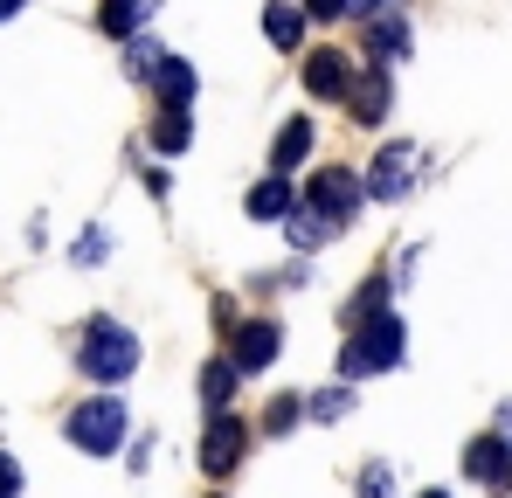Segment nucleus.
I'll return each instance as SVG.
<instances>
[{"mask_svg":"<svg viewBox=\"0 0 512 498\" xmlns=\"http://www.w3.org/2000/svg\"><path fill=\"white\" fill-rule=\"evenodd\" d=\"M402 353H409V339H402V319H395V312L353 319V339L340 346V374H346V381H360V374H388V367H402Z\"/></svg>","mask_w":512,"mask_h":498,"instance_id":"f257e3e1","label":"nucleus"},{"mask_svg":"<svg viewBox=\"0 0 512 498\" xmlns=\"http://www.w3.org/2000/svg\"><path fill=\"white\" fill-rule=\"evenodd\" d=\"M77 367H84L97 388H118V381H132L139 374V332L111 326V319H97L84 332V346H77Z\"/></svg>","mask_w":512,"mask_h":498,"instance_id":"f03ea898","label":"nucleus"},{"mask_svg":"<svg viewBox=\"0 0 512 498\" xmlns=\"http://www.w3.org/2000/svg\"><path fill=\"white\" fill-rule=\"evenodd\" d=\"M63 429H70V443H77L84 457H118V443H125L132 422H125V402H118V395H90V402L70 409Z\"/></svg>","mask_w":512,"mask_h":498,"instance_id":"7ed1b4c3","label":"nucleus"},{"mask_svg":"<svg viewBox=\"0 0 512 498\" xmlns=\"http://www.w3.org/2000/svg\"><path fill=\"white\" fill-rule=\"evenodd\" d=\"M360 201H367V187H360L346 166H326V173L312 180V194H305V208H319L333 229H346V222H353V208H360Z\"/></svg>","mask_w":512,"mask_h":498,"instance_id":"20e7f679","label":"nucleus"},{"mask_svg":"<svg viewBox=\"0 0 512 498\" xmlns=\"http://www.w3.org/2000/svg\"><path fill=\"white\" fill-rule=\"evenodd\" d=\"M243 443H250L243 422L215 409V415H208V436H201V471H208V478H229V471L243 464Z\"/></svg>","mask_w":512,"mask_h":498,"instance_id":"39448f33","label":"nucleus"},{"mask_svg":"<svg viewBox=\"0 0 512 498\" xmlns=\"http://www.w3.org/2000/svg\"><path fill=\"white\" fill-rule=\"evenodd\" d=\"M374 201H402L409 187H416V146H381V160H374V173L360 180Z\"/></svg>","mask_w":512,"mask_h":498,"instance_id":"423d86ee","label":"nucleus"},{"mask_svg":"<svg viewBox=\"0 0 512 498\" xmlns=\"http://www.w3.org/2000/svg\"><path fill=\"white\" fill-rule=\"evenodd\" d=\"M277 346H284V332L270 326V319H250V326H236L229 360H236V374H263V367L277 360Z\"/></svg>","mask_w":512,"mask_h":498,"instance_id":"0eeeda50","label":"nucleus"},{"mask_svg":"<svg viewBox=\"0 0 512 498\" xmlns=\"http://www.w3.org/2000/svg\"><path fill=\"white\" fill-rule=\"evenodd\" d=\"M464 471H471L478 485H512V436H478V443L464 450Z\"/></svg>","mask_w":512,"mask_h":498,"instance_id":"6e6552de","label":"nucleus"},{"mask_svg":"<svg viewBox=\"0 0 512 498\" xmlns=\"http://www.w3.org/2000/svg\"><path fill=\"white\" fill-rule=\"evenodd\" d=\"M346 83H353V63H346L340 49H312V63H305V90H312V97H346Z\"/></svg>","mask_w":512,"mask_h":498,"instance_id":"1a4fd4ad","label":"nucleus"},{"mask_svg":"<svg viewBox=\"0 0 512 498\" xmlns=\"http://www.w3.org/2000/svg\"><path fill=\"white\" fill-rule=\"evenodd\" d=\"M291 208H298L291 173H270V180H256V187H250V215H256V222H284Z\"/></svg>","mask_w":512,"mask_h":498,"instance_id":"9d476101","label":"nucleus"},{"mask_svg":"<svg viewBox=\"0 0 512 498\" xmlns=\"http://www.w3.org/2000/svg\"><path fill=\"white\" fill-rule=\"evenodd\" d=\"M346 104H353L360 125H381V118H388V77H381V70L353 77V83H346Z\"/></svg>","mask_w":512,"mask_h":498,"instance_id":"9b49d317","label":"nucleus"},{"mask_svg":"<svg viewBox=\"0 0 512 498\" xmlns=\"http://www.w3.org/2000/svg\"><path fill=\"white\" fill-rule=\"evenodd\" d=\"M305 153H312V118H291V125L277 132V146H270V166L291 173V166H305Z\"/></svg>","mask_w":512,"mask_h":498,"instance_id":"f8f14e48","label":"nucleus"},{"mask_svg":"<svg viewBox=\"0 0 512 498\" xmlns=\"http://www.w3.org/2000/svg\"><path fill=\"white\" fill-rule=\"evenodd\" d=\"M153 83H160V97H167L173 111H187V104H194V70H187L180 56H160V63H153Z\"/></svg>","mask_w":512,"mask_h":498,"instance_id":"ddd939ff","label":"nucleus"},{"mask_svg":"<svg viewBox=\"0 0 512 498\" xmlns=\"http://www.w3.org/2000/svg\"><path fill=\"white\" fill-rule=\"evenodd\" d=\"M263 35H270L277 49H291V42L305 35V7H291V0H270V7H263Z\"/></svg>","mask_w":512,"mask_h":498,"instance_id":"4468645a","label":"nucleus"},{"mask_svg":"<svg viewBox=\"0 0 512 498\" xmlns=\"http://www.w3.org/2000/svg\"><path fill=\"white\" fill-rule=\"evenodd\" d=\"M284 229H291V243H298V249H319V243H333V236H340L319 208H291V215H284Z\"/></svg>","mask_w":512,"mask_h":498,"instance_id":"2eb2a0df","label":"nucleus"},{"mask_svg":"<svg viewBox=\"0 0 512 498\" xmlns=\"http://www.w3.org/2000/svg\"><path fill=\"white\" fill-rule=\"evenodd\" d=\"M201 402L208 409H229L236 402V360H208L201 367Z\"/></svg>","mask_w":512,"mask_h":498,"instance_id":"dca6fc26","label":"nucleus"},{"mask_svg":"<svg viewBox=\"0 0 512 498\" xmlns=\"http://www.w3.org/2000/svg\"><path fill=\"white\" fill-rule=\"evenodd\" d=\"M146 14H153V0H104V7H97V28H104V35H132Z\"/></svg>","mask_w":512,"mask_h":498,"instance_id":"f3484780","label":"nucleus"},{"mask_svg":"<svg viewBox=\"0 0 512 498\" xmlns=\"http://www.w3.org/2000/svg\"><path fill=\"white\" fill-rule=\"evenodd\" d=\"M367 42H374V56H381V63H395V56L409 49V28H402L395 14H374V35H367Z\"/></svg>","mask_w":512,"mask_h":498,"instance_id":"a211bd4d","label":"nucleus"},{"mask_svg":"<svg viewBox=\"0 0 512 498\" xmlns=\"http://www.w3.org/2000/svg\"><path fill=\"white\" fill-rule=\"evenodd\" d=\"M187 139H194V125H187V111H160V125H153V146L160 153H187Z\"/></svg>","mask_w":512,"mask_h":498,"instance_id":"6ab92c4d","label":"nucleus"},{"mask_svg":"<svg viewBox=\"0 0 512 498\" xmlns=\"http://www.w3.org/2000/svg\"><path fill=\"white\" fill-rule=\"evenodd\" d=\"M160 56H167V49H160V42H146V35H139V42H125V70H132V77H153V63H160Z\"/></svg>","mask_w":512,"mask_h":498,"instance_id":"aec40b11","label":"nucleus"},{"mask_svg":"<svg viewBox=\"0 0 512 498\" xmlns=\"http://www.w3.org/2000/svg\"><path fill=\"white\" fill-rule=\"evenodd\" d=\"M360 498H395V464H367L360 471Z\"/></svg>","mask_w":512,"mask_h":498,"instance_id":"412c9836","label":"nucleus"},{"mask_svg":"<svg viewBox=\"0 0 512 498\" xmlns=\"http://www.w3.org/2000/svg\"><path fill=\"white\" fill-rule=\"evenodd\" d=\"M346 409H353V388H326V395L312 402V415H319V422H340Z\"/></svg>","mask_w":512,"mask_h":498,"instance_id":"4be33fe9","label":"nucleus"},{"mask_svg":"<svg viewBox=\"0 0 512 498\" xmlns=\"http://www.w3.org/2000/svg\"><path fill=\"white\" fill-rule=\"evenodd\" d=\"M0 498H21V464L0 450Z\"/></svg>","mask_w":512,"mask_h":498,"instance_id":"5701e85b","label":"nucleus"},{"mask_svg":"<svg viewBox=\"0 0 512 498\" xmlns=\"http://www.w3.org/2000/svg\"><path fill=\"white\" fill-rule=\"evenodd\" d=\"M291 422H298V402H291V395H277V402H270V429H277V436H284V429H291Z\"/></svg>","mask_w":512,"mask_h":498,"instance_id":"b1692460","label":"nucleus"},{"mask_svg":"<svg viewBox=\"0 0 512 498\" xmlns=\"http://www.w3.org/2000/svg\"><path fill=\"white\" fill-rule=\"evenodd\" d=\"M305 14H312V21H340L346 0H305Z\"/></svg>","mask_w":512,"mask_h":498,"instance_id":"393cba45","label":"nucleus"},{"mask_svg":"<svg viewBox=\"0 0 512 498\" xmlns=\"http://www.w3.org/2000/svg\"><path fill=\"white\" fill-rule=\"evenodd\" d=\"M346 14H388V0H346Z\"/></svg>","mask_w":512,"mask_h":498,"instance_id":"a878e982","label":"nucleus"},{"mask_svg":"<svg viewBox=\"0 0 512 498\" xmlns=\"http://www.w3.org/2000/svg\"><path fill=\"white\" fill-rule=\"evenodd\" d=\"M21 7H28V0H0V21H14V14H21Z\"/></svg>","mask_w":512,"mask_h":498,"instance_id":"bb28decb","label":"nucleus"},{"mask_svg":"<svg viewBox=\"0 0 512 498\" xmlns=\"http://www.w3.org/2000/svg\"><path fill=\"white\" fill-rule=\"evenodd\" d=\"M423 498H450V492H423Z\"/></svg>","mask_w":512,"mask_h":498,"instance_id":"cd10ccee","label":"nucleus"}]
</instances>
